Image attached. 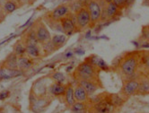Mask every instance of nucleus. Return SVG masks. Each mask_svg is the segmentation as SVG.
Here are the masks:
<instances>
[{"label":"nucleus","mask_w":149,"mask_h":113,"mask_svg":"<svg viewBox=\"0 0 149 113\" xmlns=\"http://www.w3.org/2000/svg\"><path fill=\"white\" fill-rule=\"evenodd\" d=\"M77 83L84 88V90L86 91L89 96L93 95L96 91L103 88L102 83L100 78L93 79V80H81L77 82Z\"/></svg>","instance_id":"9"},{"label":"nucleus","mask_w":149,"mask_h":113,"mask_svg":"<svg viewBox=\"0 0 149 113\" xmlns=\"http://www.w3.org/2000/svg\"><path fill=\"white\" fill-rule=\"evenodd\" d=\"M76 19L77 24L79 31L84 30L87 27H90L91 24V16L89 10L86 6H82L76 11Z\"/></svg>","instance_id":"6"},{"label":"nucleus","mask_w":149,"mask_h":113,"mask_svg":"<svg viewBox=\"0 0 149 113\" xmlns=\"http://www.w3.org/2000/svg\"><path fill=\"white\" fill-rule=\"evenodd\" d=\"M138 79H139V86H138L136 95L149 94V78H148V76L146 75H140Z\"/></svg>","instance_id":"12"},{"label":"nucleus","mask_w":149,"mask_h":113,"mask_svg":"<svg viewBox=\"0 0 149 113\" xmlns=\"http://www.w3.org/2000/svg\"><path fill=\"white\" fill-rule=\"evenodd\" d=\"M139 72L141 75L147 76L149 74V50L141 51Z\"/></svg>","instance_id":"11"},{"label":"nucleus","mask_w":149,"mask_h":113,"mask_svg":"<svg viewBox=\"0 0 149 113\" xmlns=\"http://www.w3.org/2000/svg\"><path fill=\"white\" fill-rule=\"evenodd\" d=\"M14 53L17 56H24L26 53V49H25V45L24 44V42H18L15 47H14Z\"/></svg>","instance_id":"23"},{"label":"nucleus","mask_w":149,"mask_h":113,"mask_svg":"<svg viewBox=\"0 0 149 113\" xmlns=\"http://www.w3.org/2000/svg\"><path fill=\"white\" fill-rule=\"evenodd\" d=\"M35 33H36V38L40 45L47 43L51 40L50 33L46 24L43 22L38 23V25L35 28Z\"/></svg>","instance_id":"10"},{"label":"nucleus","mask_w":149,"mask_h":113,"mask_svg":"<svg viewBox=\"0 0 149 113\" xmlns=\"http://www.w3.org/2000/svg\"><path fill=\"white\" fill-rule=\"evenodd\" d=\"M2 66L12 68V69H19L18 68V57L14 52L11 53L5 59Z\"/></svg>","instance_id":"17"},{"label":"nucleus","mask_w":149,"mask_h":113,"mask_svg":"<svg viewBox=\"0 0 149 113\" xmlns=\"http://www.w3.org/2000/svg\"><path fill=\"white\" fill-rule=\"evenodd\" d=\"M66 90H67V85H63L62 83H55V84H53L49 88L50 94L54 96L65 95Z\"/></svg>","instance_id":"16"},{"label":"nucleus","mask_w":149,"mask_h":113,"mask_svg":"<svg viewBox=\"0 0 149 113\" xmlns=\"http://www.w3.org/2000/svg\"><path fill=\"white\" fill-rule=\"evenodd\" d=\"M74 96L76 99V101H89V95L84 90V88L77 83L74 89Z\"/></svg>","instance_id":"14"},{"label":"nucleus","mask_w":149,"mask_h":113,"mask_svg":"<svg viewBox=\"0 0 149 113\" xmlns=\"http://www.w3.org/2000/svg\"><path fill=\"white\" fill-rule=\"evenodd\" d=\"M87 113H96V112H94L93 110H91V109H89L88 110V111H87Z\"/></svg>","instance_id":"31"},{"label":"nucleus","mask_w":149,"mask_h":113,"mask_svg":"<svg viewBox=\"0 0 149 113\" xmlns=\"http://www.w3.org/2000/svg\"><path fill=\"white\" fill-rule=\"evenodd\" d=\"M65 100L67 104L69 107H72L74 103L76 102V99L74 96V88L71 84H68L67 85V90H66V94H65Z\"/></svg>","instance_id":"20"},{"label":"nucleus","mask_w":149,"mask_h":113,"mask_svg":"<svg viewBox=\"0 0 149 113\" xmlns=\"http://www.w3.org/2000/svg\"><path fill=\"white\" fill-rule=\"evenodd\" d=\"M102 0H88L87 2V8L89 10L90 16H91V24L90 28H93L100 21L102 17Z\"/></svg>","instance_id":"3"},{"label":"nucleus","mask_w":149,"mask_h":113,"mask_svg":"<svg viewBox=\"0 0 149 113\" xmlns=\"http://www.w3.org/2000/svg\"><path fill=\"white\" fill-rule=\"evenodd\" d=\"M31 66H33V61L29 58L24 57V55L18 57V68L22 72L30 69Z\"/></svg>","instance_id":"18"},{"label":"nucleus","mask_w":149,"mask_h":113,"mask_svg":"<svg viewBox=\"0 0 149 113\" xmlns=\"http://www.w3.org/2000/svg\"><path fill=\"white\" fill-rule=\"evenodd\" d=\"M3 12H4V10H3ZM3 12L1 11V10H0V23H1L2 21H3Z\"/></svg>","instance_id":"29"},{"label":"nucleus","mask_w":149,"mask_h":113,"mask_svg":"<svg viewBox=\"0 0 149 113\" xmlns=\"http://www.w3.org/2000/svg\"><path fill=\"white\" fill-rule=\"evenodd\" d=\"M141 38L143 40H148L149 42V28L147 26H145L142 30V36Z\"/></svg>","instance_id":"26"},{"label":"nucleus","mask_w":149,"mask_h":113,"mask_svg":"<svg viewBox=\"0 0 149 113\" xmlns=\"http://www.w3.org/2000/svg\"><path fill=\"white\" fill-rule=\"evenodd\" d=\"M138 78L127 80L124 82V84L120 91V95L124 100L131 97L132 95H136L138 86H139V79Z\"/></svg>","instance_id":"7"},{"label":"nucleus","mask_w":149,"mask_h":113,"mask_svg":"<svg viewBox=\"0 0 149 113\" xmlns=\"http://www.w3.org/2000/svg\"><path fill=\"white\" fill-rule=\"evenodd\" d=\"M89 101H76L70 107L71 113H87L89 110Z\"/></svg>","instance_id":"15"},{"label":"nucleus","mask_w":149,"mask_h":113,"mask_svg":"<svg viewBox=\"0 0 149 113\" xmlns=\"http://www.w3.org/2000/svg\"><path fill=\"white\" fill-rule=\"evenodd\" d=\"M19 7L20 6L15 0H6L3 6V10L6 14H11Z\"/></svg>","instance_id":"21"},{"label":"nucleus","mask_w":149,"mask_h":113,"mask_svg":"<svg viewBox=\"0 0 149 113\" xmlns=\"http://www.w3.org/2000/svg\"><path fill=\"white\" fill-rule=\"evenodd\" d=\"M127 0H113V3L118 6L120 9H123V8H125L126 7V6H127Z\"/></svg>","instance_id":"25"},{"label":"nucleus","mask_w":149,"mask_h":113,"mask_svg":"<svg viewBox=\"0 0 149 113\" xmlns=\"http://www.w3.org/2000/svg\"><path fill=\"white\" fill-rule=\"evenodd\" d=\"M59 24H60L61 31L66 35H71L74 33L80 32L77 24L76 15L71 12L64 18H62Z\"/></svg>","instance_id":"4"},{"label":"nucleus","mask_w":149,"mask_h":113,"mask_svg":"<svg viewBox=\"0 0 149 113\" xmlns=\"http://www.w3.org/2000/svg\"><path fill=\"white\" fill-rule=\"evenodd\" d=\"M70 13V6L69 4H61L58 6L56 8H54L50 11L47 17L50 22H53L54 24H59L60 20L64 18L66 15H68Z\"/></svg>","instance_id":"8"},{"label":"nucleus","mask_w":149,"mask_h":113,"mask_svg":"<svg viewBox=\"0 0 149 113\" xmlns=\"http://www.w3.org/2000/svg\"><path fill=\"white\" fill-rule=\"evenodd\" d=\"M101 68L94 62L84 61L74 69L73 76L77 82L81 80H93L100 78Z\"/></svg>","instance_id":"2"},{"label":"nucleus","mask_w":149,"mask_h":113,"mask_svg":"<svg viewBox=\"0 0 149 113\" xmlns=\"http://www.w3.org/2000/svg\"><path fill=\"white\" fill-rule=\"evenodd\" d=\"M147 27H148V28H149V25H147Z\"/></svg>","instance_id":"33"},{"label":"nucleus","mask_w":149,"mask_h":113,"mask_svg":"<svg viewBox=\"0 0 149 113\" xmlns=\"http://www.w3.org/2000/svg\"><path fill=\"white\" fill-rule=\"evenodd\" d=\"M22 75V71L20 69H12L6 67L2 66L0 68V78L3 79H10L13 77H16Z\"/></svg>","instance_id":"13"},{"label":"nucleus","mask_w":149,"mask_h":113,"mask_svg":"<svg viewBox=\"0 0 149 113\" xmlns=\"http://www.w3.org/2000/svg\"><path fill=\"white\" fill-rule=\"evenodd\" d=\"M52 78L56 81V83H62L63 84V82L65 81V76H64V75L62 73H60V72H57V73L53 74Z\"/></svg>","instance_id":"24"},{"label":"nucleus","mask_w":149,"mask_h":113,"mask_svg":"<svg viewBox=\"0 0 149 113\" xmlns=\"http://www.w3.org/2000/svg\"><path fill=\"white\" fill-rule=\"evenodd\" d=\"M140 57L141 51L135 50L132 52L127 53L120 59L118 64L119 71L121 76L125 78V81L138 78L140 76Z\"/></svg>","instance_id":"1"},{"label":"nucleus","mask_w":149,"mask_h":113,"mask_svg":"<svg viewBox=\"0 0 149 113\" xmlns=\"http://www.w3.org/2000/svg\"><path fill=\"white\" fill-rule=\"evenodd\" d=\"M89 109L93 110L96 113H114L117 107L112 105L110 101V94H103V96L101 101L96 103L91 104Z\"/></svg>","instance_id":"5"},{"label":"nucleus","mask_w":149,"mask_h":113,"mask_svg":"<svg viewBox=\"0 0 149 113\" xmlns=\"http://www.w3.org/2000/svg\"><path fill=\"white\" fill-rule=\"evenodd\" d=\"M15 1L19 4L20 6H27V5L33 4L34 0H15Z\"/></svg>","instance_id":"27"},{"label":"nucleus","mask_w":149,"mask_h":113,"mask_svg":"<svg viewBox=\"0 0 149 113\" xmlns=\"http://www.w3.org/2000/svg\"><path fill=\"white\" fill-rule=\"evenodd\" d=\"M147 76H148V78H149V74H148V75H147Z\"/></svg>","instance_id":"32"},{"label":"nucleus","mask_w":149,"mask_h":113,"mask_svg":"<svg viewBox=\"0 0 149 113\" xmlns=\"http://www.w3.org/2000/svg\"><path fill=\"white\" fill-rule=\"evenodd\" d=\"M67 40V37L64 34H58V35H54L51 38V42L54 46V48L56 49V50L61 47L64 46V44L66 43Z\"/></svg>","instance_id":"22"},{"label":"nucleus","mask_w":149,"mask_h":113,"mask_svg":"<svg viewBox=\"0 0 149 113\" xmlns=\"http://www.w3.org/2000/svg\"><path fill=\"white\" fill-rule=\"evenodd\" d=\"M26 49V54L30 57L33 58H39L40 57V48L39 47V44H28L25 45Z\"/></svg>","instance_id":"19"},{"label":"nucleus","mask_w":149,"mask_h":113,"mask_svg":"<svg viewBox=\"0 0 149 113\" xmlns=\"http://www.w3.org/2000/svg\"><path fill=\"white\" fill-rule=\"evenodd\" d=\"M113 1V0H103V2L105 4H109V3H111Z\"/></svg>","instance_id":"30"},{"label":"nucleus","mask_w":149,"mask_h":113,"mask_svg":"<svg viewBox=\"0 0 149 113\" xmlns=\"http://www.w3.org/2000/svg\"><path fill=\"white\" fill-rule=\"evenodd\" d=\"M9 96V92L8 91H4L0 92V100L3 101L5 99H6Z\"/></svg>","instance_id":"28"}]
</instances>
